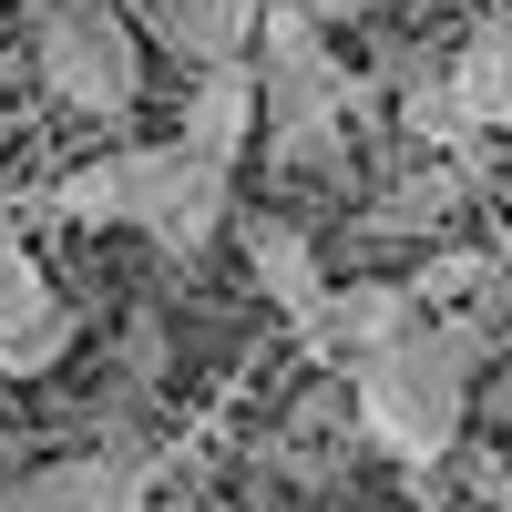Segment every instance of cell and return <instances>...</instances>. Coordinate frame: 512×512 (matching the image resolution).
<instances>
[{
	"instance_id": "cell-2",
	"label": "cell",
	"mask_w": 512,
	"mask_h": 512,
	"mask_svg": "<svg viewBox=\"0 0 512 512\" xmlns=\"http://www.w3.org/2000/svg\"><path fill=\"white\" fill-rule=\"evenodd\" d=\"M390 113L379 82L338 62V41L277 0L267 31H256V154L267 175H349V144Z\"/></svg>"
},
{
	"instance_id": "cell-3",
	"label": "cell",
	"mask_w": 512,
	"mask_h": 512,
	"mask_svg": "<svg viewBox=\"0 0 512 512\" xmlns=\"http://www.w3.org/2000/svg\"><path fill=\"white\" fill-rule=\"evenodd\" d=\"M482 359H492V318H431L420 338L379 349L349 369V400H359V441L410 461V472H441L461 451L482 410Z\"/></svg>"
},
{
	"instance_id": "cell-17",
	"label": "cell",
	"mask_w": 512,
	"mask_h": 512,
	"mask_svg": "<svg viewBox=\"0 0 512 512\" xmlns=\"http://www.w3.org/2000/svg\"><path fill=\"white\" fill-rule=\"evenodd\" d=\"M123 512H154V492H144V502H123Z\"/></svg>"
},
{
	"instance_id": "cell-1",
	"label": "cell",
	"mask_w": 512,
	"mask_h": 512,
	"mask_svg": "<svg viewBox=\"0 0 512 512\" xmlns=\"http://www.w3.org/2000/svg\"><path fill=\"white\" fill-rule=\"evenodd\" d=\"M41 216H62L82 236H144L154 256L195 267L246 205H236V175H216L205 154H185L175 134H164V144H113L93 164H72V175L41 195Z\"/></svg>"
},
{
	"instance_id": "cell-14",
	"label": "cell",
	"mask_w": 512,
	"mask_h": 512,
	"mask_svg": "<svg viewBox=\"0 0 512 512\" xmlns=\"http://www.w3.org/2000/svg\"><path fill=\"white\" fill-rule=\"evenodd\" d=\"M297 11H308L318 31H359L369 11H390V0H297Z\"/></svg>"
},
{
	"instance_id": "cell-8",
	"label": "cell",
	"mask_w": 512,
	"mask_h": 512,
	"mask_svg": "<svg viewBox=\"0 0 512 512\" xmlns=\"http://www.w3.org/2000/svg\"><path fill=\"white\" fill-rule=\"evenodd\" d=\"M472 175H482V164H441V154L400 164V175L369 195V216H359V246H390V236H441V226L461 216V205H472Z\"/></svg>"
},
{
	"instance_id": "cell-15",
	"label": "cell",
	"mask_w": 512,
	"mask_h": 512,
	"mask_svg": "<svg viewBox=\"0 0 512 512\" xmlns=\"http://www.w3.org/2000/svg\"><path fill=\"white\" fill-rule=\"evenodd\" d=\"M482 410H492L502 431H512V369H502V379H482Z\"/></svg>"
},
{
	"instance_id": "cell-11",
	"label": "cell",
	"mask_w": 512,
	"mask_h": 512,
	"mask_svg": "<svg viewBox=\"0 0 512 512\" xmlns=\"http://www.w3.org/2000/svg\"><path fill=\"white\" fill-rule=\"evenodd\" d=\"M277 0H185V72H226L256 62V31H267Z\"/></svg>"
},
{
	"instance_id": "cell-10",
	"label": "cell",
	"mask_w": 512,
	"mask_h": 512,
	"mask_svg": "<svg viewBox=\"0 0 512 512\" xmlns=\"http://www.w3.org/2000/svg\"><path fill=\"white\" fill-rule=\"evenodd\" d=\"M451 103H461V123H472L482 144L512 134V11H482L451 41Z\"/></svg>"
},
{
	"instance_id": "cell-12",
	"label": "cell",
	"mask_w": 512,
	"mask_h": 512,
	"mask_svg": "<svg viewBox=\"0 0 512 512\" xmlns=\"http://www.w3.org/2000/svg\"><path fill=\"white\" fill-rule=\"evenodd\" d=\"M41 308H62V297H52V277H41V256H31L11 226H0V349H11V338H21Z\"/></svg>"
},
{
	"instance_id": "cell-13",
	"label": "cell",
	"mask_w": 512,
	"mask_h": 512,
	"mask_svg": "<svg viewBox=\"0 0 512 512\" xmlns=\"http://www.w3.org/2000/svg\"><path fill=\"white\" fill-rule=\"evenodd\" d=\"M72 338H82V308H41V318L11 338V349H0V379H41V369L72 349Z\"/></svg>"
},
{
	"instance_id": "cell-4",
	"label": "cell",
	"mask_w": 512,
	"mask_h": 512,
	"mask_svg": "<svg viewBox=\"0 0 512 512\" xmlns=\"http://www.w3.org/2000/svg\"><path fill=\"white\" fill-rule=\"evenodd\" d=\"M31 82L82 123H123L144 103V31L123 0H21Z\"/></svg>"
},
{
	"instance_id": "cell-6",
	"label": "cell",
	"mask_w": 512,
	"mask_h": 512,
	"mask_svg": "<svg viewBox=\"0 0 512 512\" xmlns=\"http://www.w3.org/2000/svg\"><path fill=\"white\" fill-rule=\"evenodd\" d=\"M236 246H246V267H256V287H267V308L297 328V338H318V318H328V297H338V277H328V256H318V236L297 226V216H277V205H246L236 216Z\"/></svg>"
},
{
	"instance_id": "cell-18",
	"label": "cell",
	"mask_w": 512,
	"mask_h": 512,
	"mask_svg": "<svg viewBox=\"0 0 512 512\" xmlns=\"http://www.w3.org/2000/svg\"><path fill=\"white\" fill-rule=\"evenodd\" d=\"M267 512H287V502H267Z\"/></svg>"
},
{
	"instance_id": "cell-7",
	"label": "cell",
	"mask_w": 512,
	"mask_h": 512,
	"mask_svg": "<svg viewBox=\"0 0 512 512\" xmlns=\"http://www.w3.org/2000/svg\"><path fill=\"white\" fill-rule=\"evenodd\" d=\"M420 328H431V308L410 297V277H349V287L328 297V318H318L308 349H318V359H338V379H349L359 359L400 349V338H420Z\"/></svg>"
},
{
	"instance_id": "cell-9",
	"label": "cell",
	"mask_w": 512,
	"mask_h": 512,
	"mask_svg": "<svg viewBox=\"0 0 512 512\" xmlns=\"http://www.w3.org/2000/svg\"><path fill=\"white\" fill-rule=\"evenodd\" d=\"M175 144H185V154H205L216 175H236L246 144H256V62L195 72V93L175 103Z\"/></svg>"
},
{
	"instance_id": "cell-5",
	"label": "cell",
	"mask_w": 512,
	"mask_h": 512,
	"mask_svg": "<svg viewBox=\"0 0 512 512\" xmlns=\"http://www.w3.org/2000/svg\"><path fill=\"white\" fill-rule=\"evenodd\" d=\"M144 492H154V451L93 441V451H62V461H41V472L0 482V512H123Z\"/></svg>"
},
{
	"instance_id": "cell-16",
	"label": "cell",
	"mask_w": 512,
	"mask_h": 512,
	"mask_svg": "<svg viewBox=\"0 0 512 512\" xmlns=\"http://www.w3.org/2000/svg\"><path fill=\"white\" fill-rule=\"evenodd\" d=\"M31 72V41H0V82H21Z\"/></svg>"
}]
</instances>
